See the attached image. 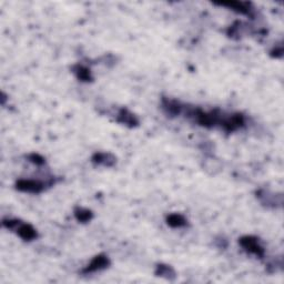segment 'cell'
<instances>
[{
    "mask_svg": "<svg viewBox=\"0 0 284 284\" xmlns=\"http://www.w3.org/2000/svg\"><path fill=\"white\" fill-rule=\"evenodd\" d=\"M239 243L245 251L251 253V254H254L256 256H259V258H263L264 256L266 251H264L262 245L260 244L259 239L256 237H253V236L242 237L239 240Z\"/></svg>",
    "mask_w": 284,
    "mask_h": 284,
    "instance_id": "cell-1",
    "label": "cell"
},
{
    "mask_svg": "<svg viewBox=\"0 0 284 284\" xmlns=\"http://www.w3.org/2000/svg\"><path fill=\"white\" fill-rule=\"evenodd\" d=\"M245 126V117L242 113H234L231 116L223 117L220 126L226 132H234Z\"/></svg>",
    "mask_w": 284,
    "mask_h": 284,
    "instance_id": "cell-2",
    "label": "cell"
},
{
    "mask_svg": "<svg viewBox=\"0 0 284 284\" xmlns=\"http://www.w3.org/2000/svg\"><path fill=\"white\" fill-rule=\"evenodd\" d=\"M46 186L47 184L38 181V180L20 179L16 183V189L18 191H21V192L38 194L46 189Z\"/></svg>",
    "mask_w": 284,
    "mask_h": 284,
    "instance_id": "cell-3",
    "label": "cell"
},
{
    "mask_svg": "<svg viewBox=\"0 0 284 284\" xmlns=\"http://www.w3.org/2000/svg\"><path fill=\"white\" fill-rule=\"evenodd\" d=\"M110 266V260L106 254H98L95 255L94 259L91 260V262L83 268L82 273H95V272L105 270Z\"/></svg>",
    "mask_w": 284,
    "mask_h": 284,
    "instance_id": "cell-4",
    "label": "cell"
},
{
    "mask_svg": "<svg viewBox=\"0 0 284 284\" xmlns=\"http://www.w3.org/2000/svg\"><path fill=\"white\" fill-rule=\"evenodd\" d=\"M116 119L119 124L129 126V128H136L139 126V119L126 108H121L119 110Z\"/></svg>",
    "mask_w": 284,
    "mask_h": 284,
    "instance_id": "cell-5",
    "label": "cell"
},
{
    "mask_svg": "<svg viewBox=\"0 0 284 284\" xmlns=\"http://www.w3.org/2000/svg\"><path fill=\"white\" fill-rule=\"evenodd\" d=\"M214 5H219L221 7H226V8H230L237 13L247 15V16H252V5L250 2H242V1H229V2H219L214 3Z\"/></svg>",
    "mask_w": 284,
    "mask_h": 284,
    "instance_id": "cell-6",
    "label": "cell"
},
{
    "mask_svg": "<svg viewBox=\"0 0 284 284\" xmlns=\"http://www.w3.org/2000/svg\"><path fill=\"white\" fill-rule=\"evenodd\" d=\"M91 162L95 164V166H101V167H113L117 162L116 157L111 155L109 152H97L92 156Z\"/></svg>",
    "mask_w": 284,
    "mask_h": 284,
    "instance_id": "cell-7",
    "label": "cell"
},
{
    "mask_svg": "<svg viewBox=\"0 0 284 284\" xmlns=\"http://www.w3.org/2000/svg\"><path fill=\"white\" fill-rule=\"evenodd\" d=\"M162 109L164 112H166L168 116L170 117H175L180 116V114L183 113L184 106L181 105L179 101L174 100V99L169 98H163L162 99Z\"/></svg>",
    "mask_w": 284,
    "mask_h": 284,
    "instance_id": "cell-8",
    "label": "cell"
},
{
    "mask_svg": "<svg viewBox=\"0 0 284 284\" xmlns=\"http://www.w3.org/2000/svg\"><path fill=\"white\" fill-rule=\"evenodd\" d=\"M16 233L24 241H32V240H36L38 237L37 230L34 229L32 224L24 223V222H21L20 225L18 226L16 230Z\"/></svg>",
    "mask_w": 284,
    "mask_h": 284,
    "instance_id": "cell-9",
    "label": "cell"
},
{
    "mask_svg": "<svg viewBox=\"0 0 284 284\" xmlns=\"http://www.w3.org/2000/svg\"><path fill=\"white\" fill-rule=\"evenodd\" d=\"M155 274L157 276H160V278L169 280V281H174V280L176 278L174 268L170 266H168V264H162V263L158 264V266L156 267Z\"/></svg>",
    "mask_w": 284,
    "mask_h": 284,
    "instance_id": "cell-10",
    "label": "cell"
},
{
    "mask_svg": "<svg viewBox=\"0 0 284 284\" xmlns=\"http://www.w3.org/2000/svg\"><path fill=\"white\" fill-rule=\"evenodd\" d=\"M256 197L259 198V200L266 205L267 206H275L276 205H281V201H276V195L274 193L268 192L266 190H259L256 192Z\"/></svg>",
    "mask_w": 284,
    "mask_h": 284,
    "instance_id": "cell-11",
    "label": "cell"
},
{
    "mask_svg": "<svg viewBox=\"0 0 284 284\" xmlns=\"http://www.w3.org/2000/svg\"><path fill=\"white\" fill-rule=\"evenodd\" d=\"M72 72H74L77 78L83 82H89L94 80L90 69L82 66V64H76V66L72 67Z\"/></svg>",
    "mask_w": 284,
    "mask_h": 284,
    "instance_id": "cell-12",
    "label": "cell"
},
{
    "mask_svg": "<svg viewBox=\"0 0 284 284\" xmlns=\"http://www.w3.org/2000/svg\"><path fill=\"white\" fill-rule=\"evenodd\" d=\"M167 223L171 228H183V226L188 225V220L184 218L182 214L179 213H172L169 214L167 217Z\"/></svg>",
    "mask_w": 284,
    "mask_h": 284,
    "instance_id": "cell-13",
    "label": "cell"
},
{
    "mask_svg": "<svg viewBox=\"0 0 284 284\" xmlns=\"http://www.w3.org/2000/svg\"><path fill=\"white\" fill-rule=\"evenodd\" d=\"M75 217L77 220L81 222V223H87V222L92 220V218H94V213H92V211L89 209L76 208Z\"/></svg>",
    "mask_w": 284,
    "mask_h": 284,
    "instance_id": "cell-14",
    "label": "cell"
},
{
    "mask_svg": "<svg viewBox=\"0 0 284 284\" xmlns=\"http://www.w3.org/2000/svg\"><path fill=\"white\" fill-rule=\"evenodd\" d=\"M21 221L17 220V219H5V220H2L3 228L11 230V231H16Z\"/></svg>",
    "mask_w": 284,
    "mask_h": 284,
    "instance_id": "cell-15",
    "label": "cell"
},
{
    "mask_svg": "<svg viewBox=\"0 0 284 284\" xmlns=\"http://www.w3.org/2000/svg\"><path fill=\"white\" fill-rule=\"evenodd\" d=\"M27 158H28L30 162L37 164V166H42V164H45V162H46L44 157L38 155V153H30V155L27 157Z\"/></svg>",
    "mask_w": 284,
    "mask_h": 284,
    "instance_id": "cell-16",
    "label": "cell"
},
{
    "mask_svg": "<svg viewBox=\"0 0 284 284\" xmlns=\"http://www.w3.org/2000/svg\"><path fill=\"white\" fill-rule=\"evenodd\" d=\"M271 53H272V56L275 57V58H281V57L283 56L282 46H281V47H279V48H275L273 51H271Z\"/></svg>",
    "mask_w": 284,
    "mask_h": 284,
    "instance_id": "cell-17",
    "label": "cell"
}]
</instances>
